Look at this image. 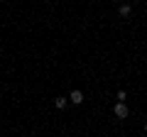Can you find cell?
<instances>
[{
  "label": "cell",
  "instance_id": "1",
  "mask_svg": "<svg viewBox=\"0 0 147 137\" xmlns=\"http://www.w3.org/2000/svg\"><path fill=\"white\" fill-rule=\"evenodd\" d=\"M69 100H71L74 105H81V103H84V93H81L79 88H76V91H71V95H69Z\"/></svg>",
  "mask_w": 147,
  "mask_h": 137
},
{
  "label": "cell",
  "instance_id": "2",
  "mask_svg": "<svg viewBox=\"0 0 147 137\" xmlns=\"http://www.w3.org/2000/svg\"><path fill=\"white\" fill-rule=\"evenodd\" d=\"M113 113H115L118 118H127V105H125V103H118V105L113 108Z\"/></svg>",
  "mask_w": 147,
  "mask_h": 137
},
{
  "label": "cell",
  "instance_id": "3",
  "mask_svg": "<svg viewBox=\"0 0 147 137\" xmlns=\"http://www.w3.org/2000/svg\"><path fill=\"white\" fill-rule=\"evenodd\" d=\"M118 12H120V15H123V17H130V15H132V7H130V5H127V3H123V5H120V7H118Z\"/></svg>",
  "mask_w": 147,
  "mask_h": 137
},
{
  "label": "cell",
  "instance_id": "4",
  "mask_svg": "<svg viewBox=\"0 0 147 137\" xmlns=\"http://www.w3.org/2000/svg\"><path fill=\"white\" fill-rule=\"evenodd\" d=\"M54 105H57V108H66V98H57V100H54Z\"/></svg>",
  "mask_w": 147,
  "mask_h": 137
},
{
  "label": "cell",
  "instance_id": "5",
  "mask_svg": "<svg viewBox=\"0 0 147 137\" xmlns=\"http://www.w3.org/2000/svg\"><path fill=\"white\" fill-rule=\"evenodd\" d=\"M125 98H127L125 91H118V103H125Z\"/></svg>",
  "mask_w": 147,
  "mask_h": 137
},
{
  "label": "cell",
  "instance_id": "6",
  "mask_svg": "<svg viewBox=\"0 0 147 137\" xmlns=\"http://www.w3.org/2000/svg\"><path fill=\"white\" fill-rule=\"evenodd\" d=\"M145 130H147V125H145Z\"/></svg>",
  "mask_w": 147,
  "mask_h": 137
}]
</instances>
